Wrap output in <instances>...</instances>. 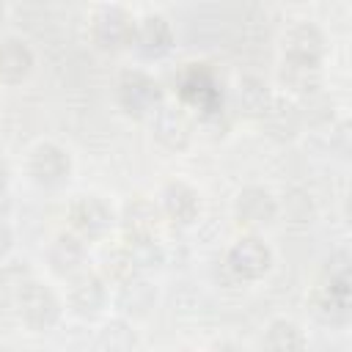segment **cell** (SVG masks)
Here are the masks:
<instances>
[{"mask_svg":"<svg viewBox=\"0 0 352 352\" xmlns=\"http://www.w3.org/2000/svg\"><path fill=\"white\" fill-rule=\"evenodd\" d=\"M311 314L330 327H344L352 314V258L346 250L330 253L308 292Z\"/></svg>","mask_w":352,"mask_h":352,"instance_id":"obj_1","label":"cell"},{"mask_svg":"<svg viewBox=\"0 0 352 352\" xmlns=\"http://www.w3.org/2000/svg\"><path fill=\"white\" fill-rule=\"evenodd\" d=\"M162 102H165V88L151 72L132 66V69H124L118 74L116 104L126 118L148 121L162 107Z\"/></svg>","mask_w":352,"mask_h":352,"instance_id":"obj_2","label":"cell"},{"mask_svg":"<svg viewBox=\"0 0 352 352\" xmlns=\"http://www.w3.org/2000/svg\"><path fill=\"white\" fill-rule=\"evenodd\" d=\"M66 220H69V231L77 234L80 239H85L88 245L107 242L113 236V231L118 228V214H116L113 204L96 192L74 195L66 209Z\"/></svg>","mask_w":352,"mask_h":352,"instance_id":"obj_3","label":"cell"},{"mask_svg":"<svg viewBox=\"0 0 352 352\" xmlns=\"http://www.w3.org/2000/svg\"><path fill=\"white\" fill-rule=\"evenodd\" d=\"M14 302H16V314L22 319V324L33 333H47L52 330L60 319H63V297L50 286L44 283L41 278H30L16 294H14Z\"/></svg>","mask_w":352,"mask_h":352,"instance_id":"obj_4","label":"cell"},{"mask_svg":"<svg viewBox=\"0 0 352 352\" xmlns=\"http://www.w3.org/2000/svg\"><path fill=\"white\" fill-rule=\"evenodd\" d=\"M135 14L126 6L118 3H102L91 11L88 19V33L96 50L107 55L129 52L132 47V33H135Z\"/></svg>","mask_w":352,"mask_h":352,"instance_id":"obj_5","label":"cell"},{"mask_svg":"<svg viewBox=\"0 0 352 352\" xmlns=\"http://www.w3.org/2000/svg\"><path fill=\"white\" fill-rule=\"evenodd\" d=\"M74 160L72 151L55 140H38L28 148L25 176L41 190H60L72 182Z\"/></svg>","mask_w":352,"mask_h":352,"instance_id":"obj_6","label":"cell"},{"mask_svg":"<svg viewBox=\"0 0 352 352\" xmlns=\"http://www.w3.org/2000/svg\"><path fill=\"white\" fill-rule=\"evenodd\" d=\"M228 272L242 283L264 280L275 267V250L261 234H239L226 250Z\"/></svg>","mask_w":352,"mask_h":352,"instance_id":"obj_7","label":"cell"},{"mask_svg":"<svg viewBox=\"0 0 352 352\" xmlns=\"http://www.w3.org/2000/svg\"><path fill=\"white\" fill-rule=\"evenodd\" d=\"M231 214H234V223L242 228V234H258L278 220L280 201L264 184H245L234 195Z\"/></svg>","mask_w":352,"mask_h":352,"instance_id":"obj_8","label":"cell"},{"mask_svg":"<svg viewBox=\"0 0 352 352\" xmlns=\"http://www.w3.org/2000/svg\"><path fill=\"white\" fill-rule=\"evenodd\" d=\"M327 50H330L327 33L311 19H297L280 33V60L286 63L322 66Z\"/></svg>","mask_w":352,"mask_h":352,"instance_id":"obj_9","label":"cell"},{"mask_svg":"<svg viewBox=\"0 0 352 352\" xmlns=\"http://www.w3.org/2000/svg\"><path fill=\"white\" fill-rule=\"evenodd\" d=\"M176 47V30L170 25V19L160 11H146L135 19V33H132V47L129 52H135L140 60L146 63H157L165 60Z\"/></svg>","mask_w":352,"mask_h":352,"instance_id":"obj_10","label":"cell"},{"mask_svg":"<svg viewBox=\"0 0 352 352\" xmlns=\"http://www.w3.org/2000/svg\"><path fill=\"white\" fill-rule=\"evenodd\" d=\"M148 129H151V138L165 148V151H187L195 140V118L192 113L179 104V102H162V107L148 118Z\"/></svg>","mask_w":352,"mask_h":352,"instance_id":"obj_11","label":"cell"},{"mask_svg":"<svg viewBox=\"0 0 352 352\" xmlns=\"http://www.w3.org/2000/svg\"><path fill=\"white\" fill-rule=\"evenodd\" d=\"M154 201L160 206L162 223H168L170 228H192L201 220V212H204L201 192L192 184L182 182V179L165 182Z\"/></svg>","mask_w":352,"mask_h":352,"instance_id":"obj_12","label":"cell"},{"mask_svg":"<svg viewBox=\"0 0 352 352\" xmlns=\"http://www.w3.org/2000/svg\"><path fill=\"white\" fill-rule=\"evenodd\" d=\"M110 305V286L96 270H85L66 280V297L63 308L80 319H96Z\"/></svg>","mask_w":352,"mask_h":352,"instance_id":"obj_13","label":"cell"},{"mask_svg":"<svg viewBox=\"0 0 352 352\" xmlns=\"http://www.w3.org/2000/svg\"><path fill=\"white\" fill-rule=\"evenodd\" d=\"M88 261H91L88 242L80 239L77 234H72L69 228L58 231L50 239V245H47V267L60 280H72L74 275L85 272L88 270Z\"/></svg>","mask_w":352,"mask_h":352,"instance_id":"obj_14","label":"cell"},{"mask_svg":"<svg viewBox=\"0 0 352 352\" xmlns=\"http://www.w3.org/2000/svg\"><path fill=\"white\" fill-rule=\"evenodd\" d=\"M275 96L264 77L258 74H239L228 91V113L239 118H264L272 107Z\"/></svg>","mask_w":352,"mask_h":352,"instance_id":"obj_15","label":"cell"},{"mask_svg":"<svg viewBox=\"0 0 352 352\" xmlns=\"http://www.w3.org/2000/svg\"><path fill=\"white\" fill-rule=\"evenodd\" d=\"M118 214V231L121 236H160L162 214L154 198L148 195H129Z\"/></svg>","mask_w":352,"mask_h":352,"instance_id":"obj_16","label":"cell"},{"mask_svg":"<svg viewBox=\"0 0 352 352\" xmlns=\"http://www.w3.org/2000/svg\"><path fill=\"white\" fill-rule=\"evenodd\" d=\"M113 305H116L118 316L126 322L146 319L157 305V286L148 280V275H135L116 286Z\"/></svg>","mask_w":352,"mask_h":352,"instance_id":"obj_17","label":"cell"},{"mask_svg":"<svg viewBox=\"0 0 352 352\" xmlns=\"http://www.w3.org/2000/svg\"><path fill=\"white\" fill-rule=\"evenodd\" d=\"M36 55L22 36L0 38V85H19L33 74Z\"/></svg>","mask_w":352,"mask_h":352,"instance_id":"obj_18","label":"cell"},{"mask_svg":"<svg viewBox=\"0 0 352 352\" xmlns=\"http://www.w3.org/2000/svg\"><path fill=\"white\" fill-rule=\"evenodd\" d=\"M261 352H308V336L300 322L278 316L261 333Z\"/></svg>","mask_w":352,"mask_h":352,"instance_id":"obj_19","label":"cell"},{"mask_svg":"<svg viewBox=\"0 0 352 352\" xmlns=\"http://www.w3.org/2000/svg\"><path fill=\"white\" fill-rule=\"evenodd\" d=\"M96 272L104 278L107 286H118V283H124V280L138 275V270H135V264H132V258H129V253H126L121 239L102 242V250L96 256Z\"/></svg>","mask_w":352,"mask_h":352,"instance_id":"obj_20","label":"cell"},{"mask_svg":"<svg viewBox=\"0 0 352 352\" xmlns=\"http://www.w3.org/2000/svg\"><path fill=\"white\" fill-rule=\"evenodd\" d=\"M278 85L289 96L311 99L322 88V66H302V63L280 60V66H278Z\"/></svg>","mask_w":352,"mask_h":352,"instance_id":"obj_21","label":"cell"},{"mask_svg":"<svg viewBox=\"0 0 352 352\" xmlns=\"http://www.w3.org/2000/svg\"><path fill=\"white\" fill-rule=\"evenodd\" d=\"M118 239L124 242L138 275H151L162 270V264L168 261V250L160 236H118Z\"/></svg>","mask_w":352,"mask_h":352,"instance_id":"obj_22","label":"cell"},{"mask_svg":"<svg viewBox=\"0 0 352 352\" xmlns=\"http://www.w3.org/2000/svg\"><path fill=\"white\" fill-rule=\"evenodd\" d=\"M96 352H138L135 324L126 319H110L96 333Z\"/></svg>","mask_w":352,"mask_h":352,"instance_id":"obj_23","label":"cell"},{"mask_svg":"<svg viewBox=\"0 0 352 352\" xmlns=\"http://www.w3.org/2000/svg\"><path fill=\"white\" fill-rule=\"evenodd\" d=\"M30 278H36V272L30 270V264H28L25 258L8 256V258L0 261V289H3V292L16 294Z\"/></svg>","mask_w":352,"mask_h":352,"instance_id":"obj_24","label":"cell"},{"mask_svg":"<svg viewBox=\"0 0 352 352\" xmlns=\"http://www.w3.org/2000/svg\"><path fill=\"white\" fill-rule=\"evenodd\" d=\"M14 250V231L8 223H0V261L8 258Z\"/></svg>","mask_w":352,"mask_h":352,"instance_id":"obj_25","label":"cell"},{"mask_svg":"<svg viewBox=\"0 0 352 352\" xmlns=\"http://www.w3.org/2000/svg\"><path fill=\"white\" fill-rule=\"evenodd\" d=\"M204 352H248L239 341H234V338H217V341H212Z\"/></svg>","mask_w":352,"mask_h":352,"instance_id":"obj_26","label":"cell"},{"mask_svg":"<svg viewBox=\"0 0 352 352\" xmlns=\"http://www.w3.org/2000/svg\"><path fill=\"white\" fill-rule=\"evenodd\" d=\"M11 187V165L6 162V157H0V192H8Z\"/></svg>","mask_w":352,"mask_h":352,"instance_id":"obj_27","label":"cell"},{"mask_svg":"<svg viewBox=\"0 0 352 352\" xmlns=\"http://www.w3.org/2000/svg\"><path fill=\"white\" fill-rule=\"evenodd\" d=\"M6 19H8V6H6V3H0V28L6 25Z\"/></svg>","mask_w":352,"mask_h":352,"instance_id":"obj_28","label":"cell"},{"mask_svg":"<svg viewBox=\"0 0 352 352\" xmlns=\"http://www.w3.org/2000/svg\"><path fill=\"white\" fill-rule=\"evenodd\" d=\"M36 352H52V349H36Z\"/></svg>","mask_w":352,"mask_h":352,"instance_id":"obj_29","label":"cell"}]
</instances>
